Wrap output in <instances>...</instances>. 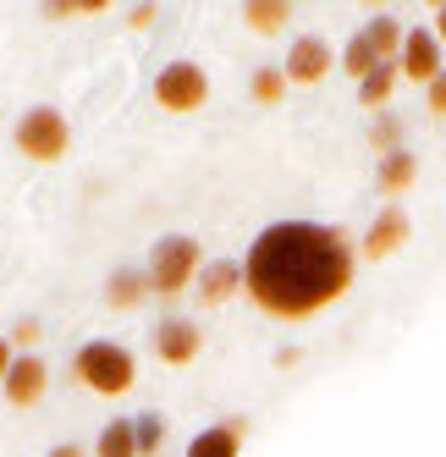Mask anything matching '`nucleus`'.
I'll list each match as a JSON object with an SVG mask.
<instances>
[{"label": "nucleus", "mask_w": 446, "mask_h": 457, "mask_svg": "<svg viewBox=\"0 0 446 457\" xmlns=\"http://www.w3.org/2000/svg\"><path fill=\"white\" fill-rule=\"evenodd\" d=\"M359 270L353 237L326 220H276L253 237L243 259V292L270 320H309L347 298Z\"/></svg>", "instance_id": "f257e3e1"}, {"label": "nucleus", "mask_w": 446, "mask_h": 457, "mask_svg": "<svg viewBox=\"0 0 446 457\" xmlns=\"http://www.w3.org/2000/svg\"><path fill=\"white\" fill-rule=\"evenodd\" d=\"M72 375L94 391V397H121V391H133V380H138V358L127 347H116V342H88L72 358Z\"/></svg>", "instance_id": "f03ea898"}, {"label": "nucleus", "mask_w": 446, "mask_h": 457, "mask_svg": "<svg viewBox=\"0 0 446 457\" xmlns=\"http://www.w3.org/2000/svg\"><path fill=\"white\" fill-rule=\"evenodd\" d=\"M199 270H204V253L194 237H161L149 253V292H166L171 298L187 281H199Z\"/></svg>", "instance_id": "7ed1b4c3"}, {"label": "nucleus", "mask_w": 446, "mask_h": 457, "mask_svg": "<svg viewBox=\"0 0 446 457\" xmlns=\"http://www.w3.org/2000/svg\"><path fill=\"white\" fill-rule=\"evenodd\" d=\"M17 154H28V160H39V166H50V160H61L67 154V144H72V133H67V116H61L55 105H34V111H22V121H17Z\"/></svg>", "instance_id": "20e7f679"}, {"label": "nucleus", "mask_w": 446, "mask_h": 457, "mask_svg": "<svg viewBox=\"0 0 446 457\" xmlns=\"http://www.w3.org/2000/svg\"><path fill=\"white\" fill-rule=\"evenodd\" d=\"M154 100H161V111H171V116L199 111L210 100L204 67H194V61H171V67H161V78H154Z\"/></svg>", "instance_id": "39448f33"}, {"label": "nucleus", "mask_w": 446, "mask_h": 457, "mask_svg": "<svg viewBox=\"0 0 446 457\" xmlns=\"http://www.w3.org/2000/svg\"><path fill=\"white\" fill-rule=\"evenodd\" d=\"M331 67H336V50H331L320 34H303V39H293V50H286V61H281L286 83H303V88L326 83V78H331Z\"/></svg>", "instance_id": "423d86ee"}, {"label": "nucleus", "mask_w": 446, "mask_h": 457, "mask_svg": "<svg viewBox=\"0 0 446 457\" xmlns=\"http://www.w3.org/2000/svg\"><path fill=\"white\" fill-rule=\"evenodd\" d=\"M441 55H446V50H441V39H435V28H408L397 67H402L408 83H425V88H430V83L446 72V61H441Z\"/></svg>", "instance_id": "0eeeda50"}, {"label": "nucleus", "mask_w": 446, "mask_h": 457, "mask_svg": "<svg viewBox=\"0 0 446 457\" xmlns=\"http://www.w3.org/2000/svg\"><path fill=\"white\" fill-rule=\"evenodd\" d=\"M45 386H50V370L39 364V353H22L0 391H6V403H12V408H34V403L45 397Z\"/></svg>", "instance_id": "6e6552de"}, {"label": "nucleus", "mask_w": 446, "mask_h": 457, "mask_svg": "<svg viewBox=\"0 0 446 457\" xmlns=\"http://www.w3.org/2000/svg\"><path fill=\"white\" fill-rule=\"evenodd\" d=\"M199 347H204V337H199L194 320H161V331H154V353H161L171 370L177 364H194Z\"/></svg>", "instance_id": "1a4fd4ad"}, {"label": "nucleus", "mask_w": 446, "mask_h": 457, "mask_svg": "<svg viewBox=\"0 0 446 457\" xmlns=\"http://www.w3.org/2000/svg\"><path fill=\"white\" fill-rule=\"evenodd\" d=\"M408 232H413V220L397 210V204H386L375 215V226H369V237H364V259H392L402 243H408Z\"/></svg>", "instance_id": "9d476101"}, {"label": "nucleus", "mask_w": 446, "mask_h": 457, "mask_svg": "<svg viewBox=\"0 0 446 457\" xmlns=\"http://www.w3.org/2000/svg\"><path fill=\"white\" fill-rule=\"evenodd\" d=\"M243 436H248L243 419H220V424H210V430L194 436L187 457H237V452H243Z\"/></svg>", "instance_id": "9b49d317"}, {"label": "nucleus", "mask_w": 446, "mask_h": 457, "mask_svg": "<svg viewBox=\"0 0 446 457\" xmlns=\"http://www.w3.org/2000/svg\"><path fill=\"white\" fill-rule=\"evenodd\" d=\"M243 292V265H232V259H215V265L199 270V298L215 309V303H227Z\"/></svg>", "instance_id": "f8f14e48"}, {"label": "nucleus", "mask_w": 446, "mask_h": 457, "mask_svg": "<svg viewBox=\"0 0 446 457\" xmlns=\"http://www.w3.org/2000/svg\"><path fill=\"white\" fill-rule=\"evenodd\" d=\"M413 182H419V160H413V149H397V154L380 160V193H386V199L408 193Z\"/></svg>", "instance_id": "ddd939ff"}, {"label": "nucleus", "mask_w": 446, "mask_h": 457, "mask_svg": "<svg viewBox=\"0 0 446 457\" xmlns=\"http://www.w3.org/2000/svg\"><path fill=\"white\" fill-rule=\"evenodd\" d=\"M364 39H369V50H375L380 61H397V55H402V39H408V28H402L397 17L380 12V17L364 22Z\"/></svg>", "instance_id": "4468645a"}, {"label": "nucleus", "mask_w": 446, "mask_h": 457, "mask_svg": "<svg viewBox=\"0 0 446 457\" xmlns=\"http://www.w3.org/2000/svg\"><path fill=\"white\" fill-rule=\"evenodd\" d=\"M149 298V270H116L105 281V303L111 309H138Z\"/></svg>", "instance_id": "2eb2a0df"}, {"label": "nucleus", "mask_w": 446, "mask_h": 457, "mask_svg": "<svg viewBox=\"0 0 446 457\" xmlns=\"http://www.w3.org/2000/svg\"><path fill=\"white\" fill-rule=\"evenodd\" d=\"M243 22L253 28V34H281V28L293 22V6H286V0H248Z\"/></svg>", "instance_id": "dca6fc26"}, {"label": "nucleus", "mask_w": 446, "mask_h": 457, "mask_svg": "<svg viewBox=\"0 0 446 457\" xmlns=\"http://www.w3.org/2000/svg\"><path fill=\"white\" fill-rule=\"evenodd\" d=\"M397 78H402V67H397V61H386V67H375V72L359 83V100H364V111H386V100H392Z\"/></svg>", "instance_id": "f3484780"}, {"label": "nucleus", "mask_w": 446, "mask_h": 457, "mask_svg": "<svg viewBox=\"0 0 446 457\" xmlns=\"http://www.w3.org/2000/svg\"><path fill=\"white\" fill-rule=\"evenodd\" d=\"M94 452L100 457H138V430H133V419H111L100 441H94Z\"/></svg>", "instance_id": "a211bd4d"}, {"label": "nucleus", "mask_w": 446, "mask_h": 457, "mask_svg": "<svg viewBox=\"0 0 446 457\" xmlns=\"http://www.w3.org/2000/svg\"><path fill=\"white\" fill-rule=\"evenodd\" d=\"M342 67H347V78H359V83H364V78H369L375 67H386V61H380V55L369 50V39H364V28H359L353 39H347V50H342Z\"/></svg>", "instance_id": "6ab92c4d"}, {"label": "nucleus", "mask_w": 446, "mask_h": 457, "mask_svg": "<svg viewBox=\"0 0 446 457\" xmlns=\"http://www.w3.org/2000/svg\"><path fill=\"white\" fill-rule=\"evenodd\" d=\"M286 88H293V83H286L281 67H260V72H253V83H248V94H253L260 105H281V100H286Z\"/></svg>", "instance_id": "aec40b11"}, {"label": "nucleus", "mask_w": 446, "mask_h": 457, "mask_svg": "<svg viewBox=\"0 0 446 457\" xmlns=\"http://www.w3.org/2000/svg\"><path fill=\"white\" fill-rule=\"evenodd\" d=\"M369 144L380 149V160H386V154H397V149H402V121H397V116H375V127H369Z\"/></svg>", "instance_id": "412c9836"}, {"label": "nucleus", "mask_w": 446, "mask_h": 457, "mask_svg": "<svg viewBox=\"0 0 446 457\" xmlns=\"http://www.w3.org/2000/svg\"><path fill=\"white\" fill-rule=\"evenodd\" d=\"M50 17H94V12H105V0H50V6H45Z\"/></svg>", "instance_id": "4be33fe9"}, {"label": "nucleus", "mask_w": 446, "mask_h": 457, "mask_svg": "<svg viewBox=\"0 0 446 457\" xmlns=\"http://www.w3.org/2000/svg\"><path fill=\"white\" fill-rule=\"evenodd\" d=\"M133 430H138V457L161 452V419H133Z\"/></svg>", "instance_id": "5701e85b"}, {"label": "nucleus", "mask_w": 446, "mask_h": 457, "mask_svg": "<svg viewBox=\"0 0 446 457\" xmlns=\"http://www.w3.org/2000/svg\"><path fill=\"white\" fill-rule=\"evenodd\" d=\"M425 94H430V111H435V116H446V72H441V78H435Z\"/></svg>", "instance_id": "b1692460"}, {"label": "nucleus", "mask_w": 446, "mask_h": 457, "mask_svg": "<svg viewBox=\"0 0 446 457\" xmlns=\"http://www.w3.org/2000/svg\"><path fill=\"white\" fill-rule=\"evenodd\" d=\"M12 342H17V347H34V342H39V320H22Z\"/></svg>", "instance_id": "393cba45"}, {"label": "nucleus", "mask_w": 446, "mask_h": 457, "mask_svg": "<svg viewBox=\"0 0 446 457\" xmlns=\"http://www.w3.org/2000/svg\"><path fill=\"white\" fill-rule=\"evenodd\" d=\"M12 364H17V353H12V342H0V386H6V375H12Z\"/></svg>", "instance_id": "a878e982"}, {"label": "nucleus", "mask_w": 446, "mask_h": 457, "mask_svg": "<svg viewBox=\"0 0 446 457\" xmlns=\"http://www.w3.org/2000/svg\"><path fill=\"white\" fill-rule=\"evenodd\" d=\"M154 12H161V6H133V28H149V22H154Z\"/></svg>", "instance_id": "bb28decb"}, {"label": "nucleus", "mask_w": 446, "mask_h": 457, "mask_svg": "<svg viewBox=\"0 0 446 457\" xmlns=\"http://www.w3.org/2000/svg\"><path fill=\"white\" fill-rule=\"evenodd\" d=\"M435 39H441V50H446V6H435Z\"/></svg>", "instance_id": "cd10ccee"}, {"label": "nucleus", "mask_w": 446, "mask_h": 457, "mask_svg": "<svg viewBox=\"0 0 446 457\" xmlns=\"http://www.w3.org/2000/svg\"><path fill=\"white\" fill-rule=\"evenodd\" d=\"M50 457H83V452H78V446H55Z\"/></svg>", "instance_id": "c85d7f7f"}]
</instances>
